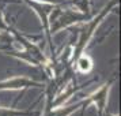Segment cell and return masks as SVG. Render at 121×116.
I'll use <instances>...</instances> for the list:
<instances>
[{
  "instance_id": "obj_2",
  "label": "cell",
  "mask_w": 121,
  "mask_h": 116,
  "mask_svg": "<svg viewBox=\"0 0 121 116\" xmlns=\"http://www.w3.org/2000/svg\"><path fill=\"white\" fill-rule=\"evenodd\" d=\"M117 1H118V0H112V1L109 3V6H108V7H106V8L104 10V11H102L101 14H99V17L97 18V19H94V21H91V22L88 23L87 29L84 28V29L82 30V32H80V38H79V41H78L76 49H75L73 55H72V61H75V60H78V59H79V55H80V52H82L83 46H84V44H86V42L88 41V38L91 37V34H93V30L95 29V26L98 25L99 19H101V18H104V15H105V14H106L108 11H109V10L112 8V7L114 6V4L117 3Z\"/></svg>"
},
{
  "instance_id": "obj_1",
  "label": "cell",
  "mask_w": 121,
  "mask_h": 116,
  "mask_svg": "<svg viewBox=\"0 0 121 116\" xmlns=\"http://www.w3.org/2000/svg\"><path fill=\"white\" fill-rule=\"evenodd\" d=\"M50 14H52V17H50L49 33H56L61 28H65L73 22L90 18V15H86V14H78V12H73L71 10H61V8H55V7Z\"/></svg>"
},
{
  "instance_id": "obj_3",
  "label": "cell",
  "mask_w": 121,
  "mask_h": 116,
  "mask_svg": "<svg viewBox=\"0 0 121 116\" xmlns=\"http://www.w3.org/2000/svg\"><path fill=\"white\" fill-rule=\"evenodd\" d=\"M30 6H33L35 8V11L39 14V17L42 18V22H44V28L46 30V34H48V40H49L50 42V33H49V29H48V15H49L52 10H53V6L52 4H37V3H34V1H30L27 0Z\"/></svg>"
},
{
  "instance_id": "obj_11",
  "label": "cell",
  "mask_w": 121,
  "mask_h": 116,
  "mask_svg": "<svg viewBox=\"0 0 121 116\" xmlns=\"http://www.w3.org/2000/svg\"><path fill=\"white\" fill-rule=\"evenodd\" d=\"M45 1H49V3H55V4H57V3H61V1H64V0H45Z\"/></svg>"
},
{
  "instance_id": "obj_4",
  "label": "cell",
  "mask_w": 121,
  "mask_h": 116,
  "mask_svg": "<svg viewBox=\"0 0 121 116\" xmlns=\"http://www.w3.org/2000/svg\"><path fill=\"white\" fill-rule=\"evenodd\" d=\"M109 85H110V83H109ZM109 85H105V86L101 89L99 92H97V93L94 94L93 98L88 100L87 102H83L82 105L86 108L90 101H95V102L98 104V108H99V116H102V113H104V108H105V104H106V98H108V89H109Z\"/></svg>"
},
{
  "instance_id": "obj_8",
  "label": "cell",
  "mask_w": 121,
  "mask_h": 116,
  "mask_svg": "<svg viewBox=\"0 0 121 116\" xmlns=\"http://www.w3.org/2000/svg\"><path fill=\"white\" fill-rule=\"evenodd\" d=\"M72 4L75 6L86 15H90V8H88V0H72Z\"/></svg>"
},
{
  "instance_id": "obj_10",
  "label": "cell",
  "mask_w": 121,
  "mask_h": 116,
  "mask_svg": "<svg viewBox=\"0 0 121 116\" xmlns=\"http://www.w3.org/2000/svg\"><path fill=\"white\" fill-rule=\"evenodd\" d=\"M0 30H11V32H14V30L3 21V18H1V7H0Z\"/></svg>"
},
{
  "instance_id": "obj_5",
  "label": "cell",
  "mask_w": 121,
  "mask_h": 116,
  "mask_svg": "<svg viewBox=\"0 0 121 116\" xmlns=\"http://www.w3.org/2000/svg\"><path fill=\"white\" fill-rule=\"evenodd\" d=\"M23 86H41L39 83H35L30 79L26 78H17L14 81H7V82L0 83V89H17V88H23Z\"/></svg>"
},
{
  "instance_id": "obj_9",
  "label": "cell",
  "mask_w": 121,
  "mask_h": 116,
  "mask_svg": "<svg viewBox=\"0 0 121 116\" xmlns=\"http://www.w3.org/2000/svg\"><path fill=\"white\" fill-rule=\"evenodd\" d=\"M78 63H79V67H80L82 71H87L88 68H90V60H88L86 56H84V57H80Z\"/></svg>"
},
{
  "instance_id": "obj_7",
  "label": "cell",
  "mask_w": 121,
  "mask_h": 116,
  "mask_svg": "<svg viewBox=\"0 0 121 116\" xmlns=\"http://www.w3.org/2000/svg\"><path fill=\"white\" fill-rule=\"evenodd\" d=\"M0 116H35V113L17 112V111H11V109H8V108H0Z\"/></svg>"
},
{
  "instance_id": "obj_6",
  "label": "cell",
  "mask_w": 121,
  "mask_h": 116,
  "mask_svg": "<svg viewBox=\"0 0 121 116\" xmlns=\"http://www.w3.org/2000/svg\"><path fill=\"white\" fill-rule=\"evenodd\" d=\"M82 104H76L75 107H69V108H64V109H59V111H53V112H50L48 111V115L46 116H68L71 112L76 109L78 107H80Z\"/></svg>"
}]
</instances>
